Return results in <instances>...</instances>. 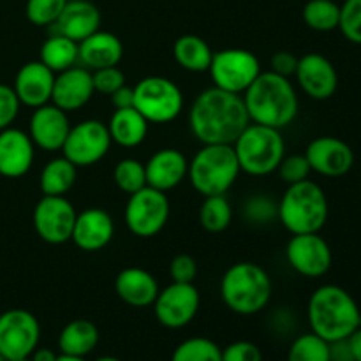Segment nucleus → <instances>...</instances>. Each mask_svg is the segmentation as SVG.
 <instances>
[{
    "mask_svg": "<svg viewBox=\"0 0 361 361\" xmlns=\"http://www.w3.org/2000/svg\"><path fill=\"white\" fill-rule=\"evenodd\" d=\"M208 73L214 87L242 95L261 74V63L249 49L228 48L214 53Z\"/></svg>",
    "mask_w": 361,
    "mask_h": 361,
    "instance_id": "nucleus-9",
    "label": "nucleus"
},
{
    "mask_svg": "<svg viewBox=\"0 0 361 361\" xmlns=\"http://www.w3.org/2000/svg\"><path fill=\"white\" fill-rule=\"evenodd\" d=\"M6 361H30V358H14V360H6Z\"/></svg>",
    "mask_w": 361,
    "mask_h": 361,
    "instance_id": "nucleus-52",
    "label": "nucleus"
},
{
    "mask_svg": "<svg viewBox=\"0 0 361 361\" xmlns=\"http://www.w3.org/2000/svg\"><path fill=\"white\" fill-rule=\"evenodd\" d=\"M240 171L250 176H267L277 171L286 157V143L281 129L252 123L233 143Z\"/></svg>",
    "mask_w": 361,
    "mask_h": 361,
    "instance_id": "nucleus-7",
    "label": "nucleus"
},
{
    "mask_svg": "<svg viewBox=\"0 0 361 361\" xmlns=\"http://www.w3.org/2000/svg\"><path fill=\"white\" fill-rule=\"evenodd\" d=\"M115 291L116 296L127 305L145 309V307L154 305L161 288L157 284V279L150 271L143 270V268L130 267L123 268L116 275Z\"/></svg>",
    "mask_w": 361,
    "mask_h": 361,
    "instance_id": "nucleus-25",
    "label": "nucleus"
},
{
    "mask_svg": "<svg viewBox=\"0 0 361 361\" xmlns=\"http://www.w3.org/2000/svg\"><path fill=\"white\" fill-rule=\"evenodd\" d=\"M56 358H59V355H55L48 348H37L30 355V361H56Z\"/></svg>",
    "mask_w": 361,
    "mask_h": 361,
    "instance_id": "nucleus-49",
    "label": "nucleus"
},
{
    "mask_svg": "<svg viewBox=\"0 0 361 361\" xmlns=\"http://www.w3.org/2000/svg\"><path fill=\"white\" fill-rule=\"evenodd\" d=\"M348 342L349 348H351L353 358H355V361H361V328H358L351 337H348Z\"/></svg>",
    "mask_w": 361,
    "mask_h": 361,
    "instance_id": "nucleus-48",
    "label": "nucleus"
},
{
    "mask_svg": "<svg viewBox=\"0 0 361 361\" xmlns=\"http://www.w3.org/2000/svg\"><path fill=\"white\" fill-rule=\"evenodd\" d=\"M271 279L256 263H236L226 270L221 281V296L229 310L240 316H254L270 303Z\"/></svg>",
    "mask_w": 361,
    "mask_h": 361,
    "instance_id": "nucleus-4",
    "label": "nucleus"
},
{
    "mask_svg": "<svg viewBox=\"0 0 361 361\" xmlns=\"http://www.w3.org/2000/svg\"><path fill=\"white\" fill-rule=\"evenodd\" d=\"M71 130V120L63 109L48 102L34 109L28 123L32 143L46 152L62 150Z\"/></svg>",
    "mask_w": 361,
    "mask_h": 361,
    "instance_id": "nucleus-18",
    "label": "nucleus"
},
{
    "mask_svg": "<svg viewBox=\"0 0 361 361\" xmlns=\"http://www.w3.org/2000/svg\"><path fill=\"white\" fill-rule=\"evenodd\" d=\"M53 83H55V73L48 69L41 60H34L20 67L14 78L13 90L20 104L35 109L51 102Z\"/></svg>",
    "mask_w": 361,
    "mask_h": 361,
    "instance_id": "nucleus-20",
    "label": "nucleus"
},
{
    "mask_svg": "<svg viewBox=\"0 0 361 361\" xmlns=\"http://www.w3.org/2000/svg\"><path fill=\"white\" fill-rule=\"evenodd\" d=\"M99 344V330L92 321L74 319L62 328L59 335V349L62 355L85 358Z\"/></svg>",
    "mask_w": 361,
    "mask_h": 361,
    "instance_id": "nucleus-28",
    "label": "nucleus"
},
{
    "mask_svg": "<svg viewBox=\"0 0 361 361\" xmlns=\"http://www.w3.org/2000/svg\"><path fill=\"white\" fill-rule=\"evenodd\" d=\"M0 361H6V360H4V356H2V355H0Z\"/></svg>",
    "mask_w": 361,
    "mask_h": 361,
    "instance_id": "nucleus-53",
    "label": "nucleus"
},
{
    "mask_svg": "<svg viewBox=\"0 0 361 361\" xmlns=\"http://www.w3.org/2000/svg\"><path fill=\"white\" fill-rule=\"evenodd\" d=\"M279 204L268 196H252L243 204V215L252 224H270L277 219Z\"/></svg>",
    "mask_w": 361,
    "mask_h": 361,
    "instance_id": "nucleus-39",
    "label": "nucleus"
},
{
    "mask_svg": "<svg viewBox=\"0 0 361 361\" xmlns=\"http://www.w3.org/2000/svg\"><path fill=\"white\" fill-rule=\"evenodd\" d=\"M233 221V208L226 196H207L200 210V222L204 231L222 233Z\"/></svg>",
    "mask_w": 361,
    "mask_h": 361,
    "instance_id": "nucleus-33",
    "label": "nucleus"
},
{
    "mask_svg": "<svg viewBox=\"0 0 361 361\" xmlns=\"http://www.w3.org/2000/svg\"><path fill=\"white\" fill-rule=\"evenodd\" d=\"M56 361H87L85 358H78V356H67V355H60Z\"/></svg>",
    "mask_w": 361,
    "mask_h": 361,
    "instance_id": "nucleus-50",
    "label": "nucleus"
},
{
    "mask_svg": "<svg viewBox=\"0 0 361 361\" xmlns=\"http://www.w3.org/2000/svg\"><path fill=\"white\" fill-rule=\"evenodd\" d=\"M81 66L95 71L118 66L123 56V44L111 32L97 30L78 44Z\"/></svg>",
    "mask_w": 361,
    "mask_h": 361,
    "instance_id": "nucleus-26",
    "label": "nucleus"
},
{
    "mask_svg": "<svg viewBox=\"0 0 361 361\" xmlns=\"http://www.w3.org/2000/svg\"><path fill=\"white\" fill-rule=\"evenodd\" d=\"M277 171L288 185H293V183L303 182V180L309 178L312 169H310L305 155H289V157L282 159Z\"/></svg>",
    "mask_w": 361,
    "mask_h": 361,
    "instance_id": "nucleus-41",
    "label": "nucleus"
},
{
    "mask_svg": "<svg viewBox=\"0 0 361 361\" xmlns=\"http://www.w3.org/2000/svg\"><path fill=\"white\" fill-rule=\"evenodd\" d=\"M201 305L200 291L194 284L171 282L161 289L154 302V312L159 323L169 330H180L196 317Z\"/></svg>",
    "mask_w": 361,
    "mask_h": 361,
    "instance_id": "nucleus-14",
    "label": "nucleus"
},
{
    "mask_svg": "<svg viewBox=\"0 0 361 361\" xmlns=\"http://www.w3.org/2000/svg\"><path fill=\"white\" fill-rule=\"evenodd\" d=\"M303 21L316 32H331L338 28L341 6L334 0H309L303 7Z\"/></svg>",
    "mask_w": 361,
    "mask_h": 361,
    "instance_id": "nucleus-32",
    "label": "nucleus"
},
{
    "mask_svg": "<svg viewBox=\"0 0 361 361\" xmlns=\"http://www.w3.org/2000/svg\"><path fill=\"white\" fill-rule=\"evenodd\" d=\"M123 217H126V224L133 235L140 236V238H152V236L159 235L168 224V196L154 187H143L129 196Z\"/></svg>",
    "mask_w": 361,
    "mask_h": 361,
    "instance_id": "nucleus-10",
    "label": "nucleus"
},
{
    "mask_svg": "<svg viewBox=\"0 0 361 361\" xmlns=\"http://www.w3.org/2000/svg\"><path fill=\"white\" fill-rule=\"evenodd\" d=\"M338 30L349 42L361 46V0H345L342 4Z\"/></svg>",
    "mask_w": 361,
    "mask_h": 361,
    "instance_id": "nucleus-38",
    "label": "nucleus"
},
{
    "mask_svg": "<svg viewBox=\"0 0 361 361\" xmlns=\"http://www.w3.org/2000/svg\"><path fill=\"white\" fill-rule=\"evenodd\" d=\"M41 62L48 69L59 74L69 67L76 66L80 62V53H78V42L66 37L62 34H53L42 42L41 46Z\"/></svg>",
    "mask_w": 361,
    "mask_h": 361,
    "instance_id": "nucleus-30",
    "label": "nucleus"
},
{
    "mask_svg": "<svg viewBox=\"0 0 361 361\" xmlns=\"http://www.w3.org/2000/svg\"><path fill=\"white\" fill-rule=\"evenodd\" d=\"M92 83H94L95 92L102 95H111L113 92L126 85V74L122 69H118V66L102 67V69L92 71Z\"/></svg>",
    "mask_w": 361,
    "mask_h": 361,
    "instance_id": "nucleus-40",
    "label": "nucleus"
},
{
    "mask_svg": "<svg viewBox=\"0 0 361 361\" xmlns=\"http://www.w3.org/2000/svg\"><path fill=\"white\" fill-rule=\"evenodd\" d=\"M67 0H27L25 14L37 27H51L62 14Z\"/></svg>",
    "mask_w": 361,
    "mask_h": 361,
    "instance_id": "nucleus-37",
    "label": "nucleus"
},
{
    "mask_svg": "<svg viewBox=\"0 0 361 361\" xmlns=\"http://www.w3.org/2000/svg\"><path fill=\"white\" fill-rule=\"evenodd\" d=\"M134 108L152 123H169L182 113L183 94L164 76H148L134 87Z\"/></svg>",
    "mask_w": 361,
    "mask_h": 361,
    "instance_id": "nucleus-8",
    "label": "nucleus"
},
{
    "mask_svg": "<svg viewBox=\"0 0 361 361\" xmlns=\"http://www.w3.org/2000/svg\"><path fill=\"white\" fill-rule=\"evenodd\" d=\"M20 106L13 87L0 83V130L11 127V123L16 120Z\"/></svg>",
    "mask_w": 361,
    "mask_h": 361,
    "instance_id": "nucleus-43",
    "label": "nucleus"
},
{
    "mask_svg": "<svg viewBox=\"0 0 361 361\" xmlns=\"http://www.w3.org/2000/svg\"><path fill=\"white\" fill-rule=\"evenodd\" d=\"M295 78L300 88L316 101H326L338 88L337 69L321 53H307L300 56Z\"/></svg>",
    "mask_w": 361,
    "mask_h": 361,
    "instance_id": "nucleus-17",
    "label": "nucleus"
},
{
    "mask_svg": "<svg viewBox=\"0 0 361 361\" xmlns=\"http://www.w3.org/2000/svg\"><path fill=\"white\" fill-rule=\"evenodd\" d=\"M222 361H263V353L252 342L238 341L222 349Z\"/></svg>",
    "mask_w": 361,
    "mask_h": 361,
    "instance_id": "nucleus-44",
    "label": "nucleus"
},
{
    "mask_svg": "<svg viewBox=\"0 0 361 361\" xmlns=\"http://www.w3.org/2000/svg\"><path fill=\"white\" fill-rule=\"evenodd\" d=\"M189 171V161L176 148H162L157 150L145 164L147 185L168 192L183 182Z\"/></svg>",
    "mask_w": 361,
    "mask_h": 361,
    "instance_id": "nucleus-23",
    "label": "nucleus"
},
{
    "mask_svg": "<svg viewBox=\"0 0 361 361\" xmlns=\"http://www.w3.org/2000/svg\"><path fill=\"white\" fill-rule=\"evenodd\" d=\"M252 123L284 129L298 115V94L289 81L274 71H261L254 83L242 94Z\"/></svg>",
    "mask_w": 361,
    "mask_h": 361,
    "instance_id": "nucleus-2",
    "label": "nucleus"
},
{
    "mask_svg": "<svg viewBox=\"0 0 361 361\" xmlns=\"http://www.w3.org/2000/svg\"><path fill=\"white\" fill-rule=\"evenodd\" d=\"M330 361H355L348 338L330 342Z\"/></svg>",
    "mask_w": 361,
    "mask_h": 361,
    "instance_id": "nucleus-47",
    "label": "nucleus"
},
{
    "mask_svg": "<svg viewBox=\"0 0 361 361\" xmlns=\"http://www.w3.org/2000/svg\"><path fill=\"white\" fill-rule=\"evenodd\" d=\"M286 257L296 274L309 279L323 277L334 263L330 245L319 233L293 235L286 247Z\"/></svg>",
    "mask_w": 361,
    "mask_h": 361,
    "instance_id": "nucleus-15",
    "label": "nucleus"
},
{
    "mask_svg": "<svg viewBox=\"0 0 361 361\" xmlns=\"http://www.w3.org/2000/svg\"><path fill=\"white\" fill-rule=\"evenodd\" d=\"M94 92L92 71L87 67L73 66L55 74L51 104L63 109L66 113L78 111L90 101Z\"/></svg>",
    "mask_w": 361,
    "mask_h": 361,
    "instance_id": "nucleus-19",
    "label": "nucleus"
},
{
    "mask_svg": "<svg viewBox=\"0 0 361 361\" xmlns=\"http://www.w3.org/2000/svg\"><path fill=\"white\" fill-rule=\"evenodd\" d=\"M148 123L150 122L136 108H123L115 109L106 126L113 143L123 148H134L147 137Z\"/></svg>",
    "mask_w": 361,
    "mask_h": 361,
    "instance_id": "nucleus-27",
    "label": "nucleus"
},
{
    "mask_svg": "<svg viewBox=\"0 0 361 361\" xmlns=\"http://www.w3.org/2000/svg\"><path fill=\"white\" fill-rule=\"evenodd\" d=\"M111 102L115 106V109H123V108H134V88L127 87H120L118 90L113 92L111 95Z\"/></svg>",
    "mask_w": 361,
    "mask_h": 361,
    "instance_id": "nucleus-46",
    "label": "nucleus"
},
{
    "mask_svg": "<svg viewBox=\"0 0 361 361\" xmlns=\"http://www.w3.org/2000/svg\"><path fill=\"white\" fill-rule=\"evenodd\" d=\"M78 168L62 155L42 168L39 185L44 196H66L76 182Z\"/></svg>",
    "mask_w": 361,
    "mask_h": 361,
    "instance_id": "nucleus-31",
    "label": "nucleus"
},
{
    "mask_svg": "<svg viewBox=\"0 0 361 361\" xmlns=\"http://www.w3.org/2000/svg\"><path fill=\"white\" fill-rule=\"evenodd\" d=\"M270 66V71H274V73L281 74L284 78H291L295 76L296 67H298V56L293 55L291 51H277L271 56Z\"/></svg>",
    "mask_w": 361,
    "mask_h": 361,
    "instance_id": "nucleus-45",
    "label": "nucleus"
},
{
    "mask_svg": "<svg viewBox=\"0 0 361 361\" xmlns=\"http://www.w3.org/2000/svg\"><path fill=\"white\" fill-rule=\"evenodd\" d=\"M95 361H122V360L115 358V356H101V358H97Z\"/></svg>",
    "mask_w": 361,
    "mask_h": 361,
    "instance_id": "nucleus-51",
    "label": "nucleus"
},
{
    "mask_svg": "<svg viewBox=\"0 0 361 361\" xmlns=\"http://www.w3.org/2000/svg\"><path fill=\"white\" fill-rule=\"evenodd\" d=\"M115 235V222L102 208H87L76 215L71 240L85 252L102 250Z\"/></svg>",
    "mask_w": 361,
    "mask_h": 361,
    "instance_id": "nucleus-21",
    "label": "nucleus"
},
{
    "mask_svg": "<svg viewBox=\"0 0 361 361\" xmlns=\"http://www.w3.org/2000/svg\"><path fill=\"white\" fill-rule=\"evenodd\" d=\"M288 361H330V342L316 334H303L293 341Z\"/></svg>",
    "mask_w": 361,
    "mask_h": 361,
    "instance_id": "nucleus-34",
    "label": "nucleus"
},
{
    "mask_svg": "<svg viewBox=\"0 0 361 361\" xmlns=\"http://www.w3.org/2000/svg\"><path fill=\"white\" fill-rule=\"evenodd\" d=\"M312 334L326 342L348 338L361 328V310L356 300L344 288L326 284L312 293L307 305Z\"/></svg>",
    "mask_w": 361,
    "mask_h": 361,
    "instance_id": "nucleus-3",
    "label": "nucleus"
},
{
    "mask_svg": "<svg viewBox=\"0 0 361 361\" xmlns=\"http://www.w3.org/2000/svg\"><path fill=\"white\" fill-rule=\"evenodd\" d=\"M240 175L233 145H203L189 162L187 176L201 196H222Z\"/></svg>",
    "mask_w": 361,
    "mask_h": 361,
    "instance_id": "nucleus-6",
    "label": "nucleus"
},
{
    "mask_svg": "<svg viewBox=\"0 0 361 361\" xmlns=\"http://www.w3.org/2000/svg\"><path fill=\"white\" fill-rule=\"evenodd\" d=\"M328 197L312 180L288 185L279 203V221L291 235L319 233L328 221Z\"/></svg>",
    "mask_w": 361,
    "mask_h": 361,
    "instance_id": "nucleus-5",
    "label": "nucleus"
},
{
    "mask_svg": "<svg viewBox=\"0 0 361 361\" xmlns=\"http://www.w3.org/2000/svg\"><path fill=\"white\" fill-rule=\"evenodd\" d=\"M189 123L192 134L203 145H233L250 118L242 95L212 87L192 102Z\"/></svg>",
    "mask_w": 361,
    "mask_h": 361,
    "instance_id": "nucleus-1",
    "label": "nucleus"
},
{
    "mask_svg": "<svg viewBox=\"0 0 361 361\" xmlns=\"http://www.w3.org/2000/svg\"><path fill=\"white\" fill-rule=\"evenodd\" d=\"M173 56L182 69L189 73H207L210 69L214 51L200 35H180L173 44Z\"/></svg>",
    "mask_w": 361,
    "mask_h": 361,
    "instance_id": "nucleus-29",
    "label": "nucleus"
},
{
    "mask_svg": "<svg viewBox=\"0 0 361 361\" xmlns=\"http://www.w3.org/2000/svg\"><path fill=\"white\" fill-rule=\"evenodd\" d=\"M310 169L317 175L337 178L351 171L355 164V152L345 141L335 136H319L312 140L303 154Z\"/></svg>",
    "mask_w": 361,
    "mask_h": 361,
    "instance_id": "nucleus-16",
    "label": "nucleus"
},
{
    "mask_svg": "<svg viewBox=\"0 0 361 361\" xmlns=\"http://www.w3.org/2000/svg\"><path fill=\"white\" fill-rule=\"evenodd\" d=\"M111 143L106 123H102L101 120H83L76 126H71L62 154L76 168H87L104 159Z\"/></svg>",
    "mask_w": 361,
    "mask_h": 361,
    "instance_id": "nucleus-11",
    "label": "nucleus"
},
{
    "mask_svg": "<svg viewBox=\"0 0 361 361\" xmlns=\"http://www.w3.org/2000/svg\"><path fill=\"white\" fill-rule=\"evenodd\" d=\"M55 34H62L80 44L101 27V13L90 0H67L62 14L53 23Z\"/></svg>",
    "mask_w": 361,
    "mask_h": 361,
    "instance_id": "nucleus-24",
    "label": "nucleus"
},
{
    "mask_svg": "<svg viewBox=\"0 0 361 361\" xmlns=\"http://www.w3.org/2000/svg\"><path fill=\"white\" fill-rule=\"evenodd\" d=\"M41 326L37 317L25 309L0 314V355L4 360L30 358L37 349Z\"/></svg>",
    "mask_w": 361,
    "mask_h": 361,
    "instance_id": "nucleus-12",
    "label": "nucleus"
},
{
    "mask_svg": "<svg viewBox=\"0 0 361 361\" xmlns=\"http://www.w3.org/2000/svg\"><path fill=\"white\" fill-rule=\"evenodd\" d=\"M34 148L30 136L14 127L0 130V175L20 178L34 164Z\"/></svg>",
    "mask_w": 361,
    "mask_h": 361,
    "instance_id": "nucleus-22",
    "label": "nucleus"
},
{
    "mask_svg": "<svg viewBox=\"0 0 361 361\" xmlns=\"http://www.w3.org/2000/svg\"><path fill=\"white\" fill-rule=\"evenodd\" d=\"M76 208L66 196H42L32 215L39 238L51 245H62L73 236Z\"/></svg>",
    "mask_w": 361,
    "mask_h": 361,
    "instance_id": "nucleus-13",
    "label": "nucleus"
},
{
    "mask_svg": "<svg viewBox=\"0 0 361 361\" xmlns=\"http://www.w3.org/2000/svg\"><path fill=\"white\" fill-rule=\"evenodd\" d=\"M113 180H115L116 187L126 194H134L147 187V173H145L143 162L136 161V159H122L118 164L115 166L113 171Z\"/></svg>",
    "mask_w": 361,
    "mask_h": 361,
    "instance_id": "nucleus-36",
    "label": "nucleus"
},
{
    "mask_svg": "<svg viewBox=\"0 0 361 361\" xmlns=\"http://www.w3.org/2000/svg\"><path fill=\"white\" fill-rule=\"evenodd\" d=\"M171 361H222V349L210 338L192 337L176 345Z\"/></svg>",
    "mask_w": 361,
    "mask_h": 361,
    "instance_id": "nucleus-35",
    "label": "nucleus"
},
{
    "mask_svg": "<svg viewBox=\"0 0 361 361\" xmlns=\"http://www.w3.org/2000/svg\"><path fill=\"white\" fill-rule=\"evenodd\" d=\"M169 275L173 282H182V284H194V279L197 275V263L189 254H178L173 257L169 264Z\"/></svg>",
    "mask_w": 361,
    "mask_h": 361,
    "instance_id": "nucleus-42",
    "label": "nucleus"
}]
</instances>
